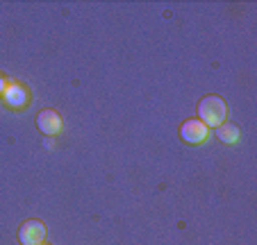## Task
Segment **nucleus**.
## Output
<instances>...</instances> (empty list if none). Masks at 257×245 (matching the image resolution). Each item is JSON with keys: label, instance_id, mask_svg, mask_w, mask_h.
Returning a JSON list of instances; mask_svg holds the SVG:
<instances>
[{"label": "nucleus", "instance_id": "nucleus-3", "mask_svg": "<svg viewBox=\"0 0 257 245\" xmlns=\"http://www.w3.org/2000/svg\"><path fill=\"white\" fill-rule=\"evenodd\" d=\"M46 236V225L41 220H28L21 225L19 238L23 245H39Z\"/></svg>", "mask_w": 257, "mask_h": 245}, {"label": "nucleus", "instance_id": "nucleus-4", "mask_svg": "<svg viewBox=\"0 0 257 245\" xmlns=\"http://www.w3.org/2000/svg\"><path fill=\"white\" fill-rule=\"evenodd\" d=\"M37 127L48 136L59 134V132H62V116H59L55 109L39 111V116H37Z\"/></svg>", "mask_w": 257, "mask_h": 245}, {"label": "nucleus", "instance_id": "nucleus-5", "mask_svg": "<svg viewBox=\"0 0 257 245\" xmlns=\"http://www.w3.org/2000/svg\"><path fill=\"white\" fill-rule=\"evenodd\" d=\"M216 136L223 141V143H237L241 134H239V127L230 125V123H223V125L216 127Z\"/></svg>", "mask_w": 257, "mask_h": 245}, {"label": "nucleus", "instance_id": "nucleus-6", "mask_svg": "<svg viewBox=\"0 0 257 245\" xmlns=\"http://www.w3.org/2000/svg\"><path fill=\"white\" fill-rule=\"evenodd\" d=\"M39 245H46V243H39Z\"/></svg>", "mask_w": 257, "mask_h": 245}, {"label": "nucleus", "instance_id": "nucleus-2", "mask_svg": "<svg viewBox=\"0 0 257 245\" xmlns=\"http://www.w3.org/2000/svg\"><path fill=\"white\" fill-rule=\"evenodd\" d=\"M180 136L185 143H191V145H198V143H205L209 136V127H205L200 120H187L185 125L180 127Z\"/></svg>", "mask_w": 257, "mask_h": 245}, {"label": "nucleus", "instance_id": "nucleus-1", "mask_svg": "<svg viewBox=\"0 0 257 245\" xmlns=\"http://www.w3.org/2000/svg\"><path fill=\"white\" fill-rule=\"evenodd\" d=\"M198 116L200 123L205 127H218L225 123V116H228V107H225V100L218 96H207L200 100L198 105Z\"/></svg>", "mask_w": 257, "mask_h": 245}]
</instances>
